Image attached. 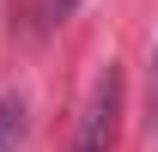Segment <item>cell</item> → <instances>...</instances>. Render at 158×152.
Instances as JSON below:
<instances>
[{
  "label": "cell",
  "instance_id": "2",
  "mask_svg": "<svg viewBox=\"0 0 158 152\" xmlns=\"http://www.w3.org/2000/svg\"><path fill=\"white\" fill-rule=\"evenodd\" d=\"M19 128H24V110L19 103H0V152L19 146Z\"/></svg>",
  "mask_w": 158,
  "mask_h": 152
},
{
  "label": "cell",
  "instance_id": "3",
  "mask_svg": "<svg viewBox=\"0 0 158 152\" xmlns=\"http://www.w3.org/2000/svg\"><path fill=\"white\" fill-rule=\"evenodd\" d=\"M73 6H79V0H55V12H73Z\"/></svg>",
  "mask_w": 158,
  "mask_h": 152
},
{
  "label": "cell",
  "instance_id": "1",
  "mask_svg": "<svg viewBox=\"0 0 158 152\" xmlns=\"http://www.w3.org/2000/svg\"><path fill=\"white\" fill-rule=\"evenodd\" d=\"M116 122H122V73L110 67V73L91 85V103H85V116H79L73 152H116Z\"/></svg>",
  "mask_w": 158,
  "mask_h": 152
}]
</instances>
